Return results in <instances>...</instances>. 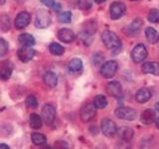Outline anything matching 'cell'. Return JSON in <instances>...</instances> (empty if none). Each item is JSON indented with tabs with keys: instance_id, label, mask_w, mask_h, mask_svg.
I'll return each mask as SVG.
<instances>
[{
	"instance_id": "obj_1",
	"label": "cell",
	"mask_w": 159,
	"mask_h": 149,
	"mask_svg": "<svg viewBox=\"0 0 159 149\" xmlns=\"http://www.w3.org/2000/svg\"><path fill=\"white\" fill-rule=\"evenodd\" d=\"M102 41L104 44V46L108 50H111V51L117 52L121 48L120 39L117 37V35L116 33L108 31V30L104 31L102 34Z\"/></svg>"
},
{
	"instance_id": "obj_2",
	"label": "cell",
	"mask_w": 159,
	"mask_h": 149,
	"mask_svg": "<svg viewBox=\"0 0 159 149\" xmlns=\"http://www.w3.org/2000/svg\"><path fill=\"white\" fill-rule=\"evenodd\" d=\"M52 22L51 15L46 10H39L36 13V18H35V26L37 28L43 29L50 26Z\"/></svg>"
},
{
	"instance_id": "obj_3",
	"label": "cell",
	"mask_w": 159,
	"mask_h": 149,
	"mask_svg": "<svg viewBox=\"0 0 159 149\" xmlns=\"http://www.w3.org/2000/svg\"><path fill=\"white\" fill-rule=\"evenodd\" d=\"M114 113H116V117L123 119V120H128V121H131L133 119H135L136 117V111H134L132 107H129V106L117 107Z\"/></svg>"
},
{
	"instance_id": "obj_4",
	"label": "cell",
	"mask_w": 159,
	"mask_h": 149,
	"mask_svg": "<svg viewBox=\"0 0 159 149\" xmlns=\"http://www.w3.org/2000/svg\"><path fill=\"white\" fill-rule=\"evenodd\" d=\"M96 106L93 103H86L84 104L83 107L81 108V111H80V115L84 122H88L89 120L96 116L97 114V109Z\"/></svg>"
},
{
	"instance_id": "obj_5",
	"label": "cell",
	"mask_w": 159,
	"mask_h": 149,
	"mask_svg": "<svg viewBox=\"0 0 159 149\" xmlns=\"http://www.w3.org/2000/svg\"><path fill=\"white\" fill-rule=\"evenodd\" d=\"M42 118L45 123L51 125L54 123L56 118V108L50 103H46L42 108Z\"/></svg>"
},
{
	"instance_id": "obj_6",
	"label": "cell",
	"mask_w": 159,
	"mask_h": 149,
	"mask_svg": "<svg viewBox=\"0 0 159 149\" xmlns=\"http://www.w3.org/2000/svg\"><path fill=\"white\" fill-rule=\"evenodd\" d=\"M147 58V50L143 44H138L132 49L131 59L134 63H141Z\"/></svg>"
},
{
	"instance_id": "obj_7",
	"label": "cell",
	"mask_w": 159,
	"mask_h": 149,
	"mask_svg": "<svg viewBox=\"0 0 159 149\" xmlns=\"http://www.w3.org/2000/svg\"><path fill=\"white\" fill-rule=\"evenodd\" d=\"M126 11L125 4L119 1H116L111 3V8H109V13H111V18L113 20H117L121 18Z\"/></svg>"
},
{
	"instance_id": "obj_8",
	"label": "cell",
	"mask_w": 159,
	"mask_h": 149,
	"mask_svg": "<svg viewBox=\"0 0 159 149\" xmlns=\"http://www.w3.org/2000/svg\"><path fill=\"white\" fill-rule=\"evenodd\" d=\"M118 65L116 61H108L104 63L101 68V74L106 79H111L116 74Z\"/></svg>"
},
{
	"instance_id": "obj_9",
	"label": "cell",
	"mask_w": 159,
	"mask_h": 149,
	"mask_svg": "<svg viewBox=\"0 0 159 149\" xmlns=\"http://www.w3.org/2000/svg\"><path fill=\"white\" fill-rule=\"evenodd\" d=\"M102 131L106 136L107 137H112L117 133V127L116 124L114 123L112 120L108 118H104L102 120Z\"/></svg>"
},
{
	"instance_id": "obj_10",
	"label": "cell",
	"mask_w": 159,
	"mask_h": 149,
	"mask_svg": "<svg viewBox=\"0 0 159 149\" xmlns=\"http://www.w3.org/2000/svg\"><path fill=\"white\" fill-rule=\"evenodd\" d=\"M35 50L30 46H22L18 50V58L23 63H28L34 58Z\"/></svg>"
},
{
	"instance_id": "obj_11",
	"label": "cell",
	"mask_w": 159,
	"mask_h": 149,
	"mask_svg": "<svg viewBox=\"0 0 159 149\" xmlns=\"http://www.w3.org/2000/svg\"><path fill=\"white\" fill-rule=\"evenodd\" d=\"M30 20H31V16H30L28 12H20L16 16V19H15V27H16V29H23L27 27L28 24L30 23Z\"/></svg>"
},
{
	"instance_id": "obj_12",
	"label": "cell",
	"mask_w": 159,
	"mask_h": 149,
	"mask_svg": "<svg viewBox=\"0 0 159 149\" xmlns=\"http://www.w3.org/2000/svg\"><path fill=\"white\" fill-rule=\"evenodd\" d=\"M107 92L111 97H114V98H119L122 94V91H121V86L118 82L112 81L111 83L107 84Z\"/></svg>"
},
{
	"instance_id": "obj_13",
	"label": "cell",
	"mask_w": 159,
	"mask_h": 149,
	"mask_svg": "<svg viewBox=\"0 0 159 149\" xmlns=\"http://www.w3.org/2000/svg\"><path fill=\"white\" fill-rule=\"evenodd\" d=\"M13 71V65L11 62L5 61L1 64L0 67V78L3 81H7V79L11 77V74Z\"/></svg>"
},
{
	"instance_id": "obj_14",
	"label": "cell",
	"mask_w": 159,
	"mask_h": 149,
	"mask_svg": "<svg viewBox=\"0 0 159 149\" xmlns=\"http://www.w3.org/2000/svg\"><path fill=\"white\" fill-rule=\"evenodd\" d=\"M58 38L64 43H71L75 40V33L69 28H63L59 31Z\"/></svg>"
},
{
	"instance_id": "obj_15",
	"label": "cell",
	"mask_w": 159,
	"mask_h": 149,
	"mask_svg": "<svg viewBox=\"0 0 159 149\" xmlns=\"http://www.w3.org/2000/svg\"><path fill=\"white\" fill-rule=\"evenodd\" d=\"M117 134H118V136L120 137L121 140L127 143L132 139V137L134 135V132L130 127L122 126L117 129Z\"/></svg>"
},
{
	"instance_id": "obj_16",
	"label": "cell",
	"mask_w": 159,
	"mask_h": 149,
	"mask_svg": "<svg viewBox=\"0 0 159 149\" xmlns=\"http://www.w3.org/2000/svg\"><path fill=\"white\" fill-rule=\"evenodd\" d=\"M151 97L152 93L150 92V89H148L146 88H142L140 89H138L135 94V98L139 103H144L148 102L151 98Z\"/></svg>"
},
{
	"instance_id": "obj_17",
	"label": "cell",
	"mask_w": 159,
	"mask_h": 149,
	"mask_svg": "<svg viewBox=\"0 0 159 149\" xmlns=\"http://www.w3.org/2000/svg\"><path fill=\"white\" fill-rule=\"evenodd\" d=\"M142 72L144 74H151L154 76H159V64L157 62H148L143 64Z\"/></svg>"
},
{
	"instance_id": "obj_18",
	"label": "cell",
	"mask_w": 159,
	"mask_h": 149,
	"mask_svg": "<svg viewBox=\"0 0 159 149\" xmlns=\"http://www.w3.org/2000/svg\"><path fill=\"white\" fill-rule=\"evenodd\" d=\"M44 83L49 88H55L58 84V76L53 72H47L43 77Z\"/></svg>"
},
{
	"instance_id": "obj_19",
	"label": "cell",
	"mask_w": 159,
	"mask_h": 149,
	"mask_svg": "<svg viewBox=\"0 0 159 149\" xmlns=\"http://www.w3.org/2000/svg\"><path fill=\"white\" fill-rule=\"evenodd\" d=\"M141 122L144 124H151L156 120L155 117V111H152V109H145L142 113H141Z\"/></svg>"
},
{
	"instance_id": "obj_20",
	"label": "cell",
	"mask_w": 159,
	"mask_h": 149,
	"mask_svg": "<svg viewBox=\"0 0 159 149\" xmlns=\"http://www.w3.org/2000/svg\"><path fill=\"white\" fill-rule=\"evenodd\" d=\"M68 69L69 71L73 73V74H77V73H82L83 71V62L82 60L80 59H73L72 61H70L68 65Z\"/></svg>"
},
{
	"instance_id": "obj_21",
	"label": "cell",
	"mask_w": 159,
	"mask_h": 149,
	"mask_svg": "<svg viewBox=\"0 0 159 149\" xmlns=\"http://www.w3.org/2000/svg\"><path fill=\"white\" fill-rule=\"evenodd\" d=\"M19 40V43L22 45V46H30L32 47L33 45L35 44V39L32 35L27 34V33H24L21 34L18 38Z\"/></svg>"
},
{
	"instance_id": "obj_22",
	"label": "cell",
	"mask_w": 159,
	"mask_h": 149,
	"mask_svg": "<svg viewBox=\"0 0 159 149\" xmlns=\"http://www.w3.org/2000/svg\"><path fill=\"white\" fill-rule=\"evenodd\" d=\"M145 36L148 40V42H150L151 44H155L158 42V33L156 32V30L152 27H148L145 30Z\"/></svg>"
},
{
	"instance_id": "obj_23",
	"label": "cell",
	"mask_w": 159,
	"mask_h": 149,
	"mask_svg": "<svg viewBox=\"0 0 159 149\" xmlns=\"http://www.w3.org/2000/svg\"><path fill=\"white\" fill-rule=\"evenodd\" d=\"M42 120L43 118L40 117L37 113H32L30 115V126L33 129H39L42 127Z\"/></svg>"
},
{
	"instance_id": "obj_24",
	"label": "cell",
	"mask_w": 159,
	"mask_h": 149,
	"mask_svg": "<svg viewBox=\"0 0 159 149\" xmlns=\"http://www.w3.org/2000/svg\"><path fill=\"white\" fill-rule=\"evenodd\" d=\"M93 104L97 108H104L107 106V99L102 94H98L93 99Z\"/></svg>"
},
{
	"instance_id": "obj_25",
	"label": "cell",
	"mask_w": 159,
	"mask_h": 149,
	"mask_svg": "<svg viewBox=\"0 0 159 149\" xmlns=\"http://www.w3.org/2000/svg\"><path fill=\"white\" fill-rule=\"evenodd\" d=\"M31 139L35 145H43V144H45L47 141L46 136L41 133H32Z\"/></svg>"
},
{
	"instance_id": "obj_26",
	"label": "cell",
	"mask_w": 159,
	"mask_h": 149,
	"mask_svg": "<svg viewBox=\"0 0 159 149\" xmlns=\"http://www.w3.org/2000/svg\"><path fill=\"white\" fill-rule=\"evenodd\" d=\"M49 50L53 55H56V56H61V55L64 54L65 49L58 43H52L50 44L49 46Z\"/></svg>"
},
{
	"instance_id": "obj_27",
	"label": "cell",
	"mask_w": 159,
	"mask_h": 149,
	"mask_svg": "<svg viewBox=\"0 0 159 149\" xmlns=\"http://www.w3.org/2000/svg\"><path fill=\"white\" fill-rule=\"evenodd\" d=\"M142 20L140 19H136L134 20V21L130 24V26L128 27V30H129V33H132V34H135L137 33L139 30H140L141 26H142Z\"/></svg>"
},
{
	"instance_id": "obj_28",
	"label": "cell",
	"mask_w": 159,
	"mask_h": 149,
	"mask_svg": "<svg viewBox=\"0 0 159 149\" xmlns=\"http://www.w3.org/2000/svg\"><path fill=\"white\" fill-rule=\"evenodd\" d=\"M44 5H46L49 8H52L55 11H60L61 10V4L56 2L55 0H40Z\"/></svg>"
},
{
	"instance_id": "obj_29",
	"label": "cell",
	"mask_w": 159,
	"mask_h": 149,
	"mask_svg": "<svg viewBox=\"0 0 159 149\" xmlns=\"http://www.w3.org/2000/svg\"><path fill=\"white\" fill-rule=\"evenodd\" d=\"M148 21L151 23H158L159 22V10L152 9L148 13Z\"/></svg>"
},
{
	"instance_id": "obj_30",
	"label": "cell",
	"mask_w": 159,
	"mask_h": 149,
	"mask_svg": "<svg viewBox=\"0 0 159 149\" xmlns=\"http://www.w3.org/2000/svg\"><path fill=\"white\" fill-rule=\"evenodd\" d=\"M26 106L29 108H36L38 106V102H37V98L35 97L33 94H29L26 98Z\"/></svg>"
},
{
	"instance_id": "obj_31",
	"label": "cell",
	"mask_w": 159,
	"mask_h": 149,
	"mask_svg": "<svg viewBox=\"0 0 159 149\" xmlns=\"http://www.w3.org/2000/svg\"><path fill=\"white\" fill-rule=\"evenodd\" d=\"M72 20V13L70 11L63 12L59 15V21L62 23H70Z\"/></svg>"
},
{
	"instance_id": "obj_32",
	"label": "cell",
	"mask_w": 159,
	"mask_h": 149,
	"mask_svg": "<svg viewBox=\"0 0 159 149\" xmlns=\"http://www.w3.org/2000/svg\"><path fill=\"white\" fill-rule=\"evenodd\" d=\"M79 8L82 10H88L92 7L93 0H79Z\"/></svg>"
},
{
	"instance_id": "obj_33",
	"label": "cell",
	"mask_w": 159,
	"mask_h": 149,
	"mask_svg": "<svg viewBox=\"0 0 159 149\" xmlns=\"http://www.w3.org/2000/svg\"><path fill=\"white\" fill-rule=\"evenodd\" d=\"M8 52V43L3 38L0 39V56L3 57Z\"/></svg>"
},
{
	"instance_id": "obj_34",
	"label": "cell",
	"mask_w": 159,
	"mask_h": 149,
	"mask_svg": "<svg viewBox=\"0 0 159 149\" xmlns=\"http://www.w3.org/2000/svg\"><path fill=\"white\" fill-rule=\"evenodd\" d=\"M9 28H10V20L6 15H3L1 17V30L3 32H5Z\"/></svg>"
},
{
	"instance_id": "obj_35",
	"label": "cell",
	"mask_w": 159,
	"mask_h": 149,
	"mask_svg": "<svg viewBox=\"0 0 159 149\" xmlns=\"http://www.w3.org/2000/svg\"><path fill=\"white\" fill-rule=\"evenodd\" d=\"M68 143L64 140H58L54 143L53 149H68Z\"/></svg>"
},
{
	"instance_id": "obj_36",
	"label": "cell",
	"mask_w": 159,
	"mask_h": 149,
	"mask_svg": "<svg viewBox=\"0 0 159 149\" xmlns=\"http://www.w3.org/2000/svg\"><path fill=\"white\" fill-rule=\"evenodd\" d=\"M116 149H131V147L128 144H120L119 146H117Z\"/></svg>"
},
{
	"instance_id": "obj_37",
	"label": "cell",
	"mask_w": 159,
	"mask_h": 149,
	"mask_svg": "<svg viewBox=\"0 0 159 149\" xmlns=\"http://www.w3.org/2000/svg\"><path fill=\"white\" fill-rule=\"evenodd\" d=\"M0 149H10V147L8 145H6V144L2 143L1 145H0Z\"/></svg>"
},
{
	"instance_id": "obj_38",
	"label": "cell",
	"mask_w": 159,
	"mask_h": 149,
	"mask_svg": "<svg viewBox=\"0 0 159 149\" xmlns=\"http://www.w3.org/2000/svg\"><path fill=\"white\" fill-rule=\"evenodd\" d=\"M97 3H98V4H101V3H103V2H106L107 0H94Z\"/></svg>"
},
{
	"instance_id": "obj_39",
	"label": "cell",
	"mask_w": 159,
	"mask_h": 149,
	"mask_svg": "<svg viewBox=\"0 0 159 149\" xmlns=\"http://www.w3.org/2000/svg\"><path fill=\"white\" fill-rule=\"evenodd\" d=\"M155 123H156V127L159 129V117L156 118V120H155Z\"/></svg>"
},
{
	"instance_id": "obj_40",
	"label": "cell",
	"mask_w": 159,
	"mask_h": 149,
	"mask_svg": "<svg viewBox=\"0 0 159 149\" xmlns=\"http://www.w3.org/2000/svg\"><path fill=\"white\" fill-rule=\"evenodd\" d=\"M155 109L159 112V102H157V103L155 104Z\"/></svg>"
},
{
	"instance_id": "obj_41",
	"label": "cell",
	"mask_w": 159,
	"mask_h": 149,
	"mask_svg": "<svg viewBox=\"0 0 159 149\" xmlns=\"http://www.w3.org/2000/svg\"><path fill=\"white\" fill-rule=\"evenodd\" d=\"M42 149H52V148L50 147V146H44V147H43Z\"/></svg>"
},
{
	"instance_id": "obj_42",
	"label": "cell",
	"mask_w": 159,
	"mask_h": 149,
	"mask_svg": "<svg viewBox=\"0 0 159 149\" xmlns=\"http://www.w3.org/2000/svg\"><path fill=\"white\" fill-rule=\"evenodd\" d=\"M4 2H5V0H1V1H0V4H4Z\"/></svg>"
},
{
	"instance_id": "obj_43",
	"label": "cell",
	"mask_w": 159,
	"mask_h": 149,
	"mask_svg": "<svg viewBox=\"0 0 159 149\" xmlns=\"http://www.w3.org/2000/svg\"><path fill=\"white\" fill-rule=\"evenodd\" d=\"M131 1H138V0H131Z\"/></svg>"
}]
</instances>
